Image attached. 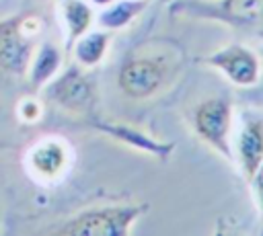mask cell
Returning a JSON list of instances; mask_svg holds the SVG:
<instances>
[{
  "label": "cell",
  "mask_w": 263,
  "mask_h": 236,
  "mask_svg": "<svg viewBox=\"0 0 263 236\" xmlns=\"http://www.w3.org/2000/svg\"><path fill=\"white\" fill-rule=\"evenodd\" d=\"M191 129L201 144L232 162L234 107L226 96H210L191 109Z\"/></svg>",
  "instance_id": "obj_5"
},
{
  "label": "cell",
  "mask_w": 263,
  "mask_h": 236,
  "mask_svg": "<svg viewBox=\"0 0 263 236\" xmlns=\"http://www.w3.org/2000/svg\"><path fill=\"white\" fill-rule=\"evenodd\" d=\"M179 60L171 51H136L129 53L117 70V88L132 101H148L164 92L175 74Z\"/></svg>",
  "instance_id": "obj_1"
},
{
  "label": "cell",
  "mask_w": 263,
  "mask_h": 236,
  "mask_svg": "<svg viewBox=\"0 0 263 236\" xmlns=\"http://www.w3.org/2000/svg\"><path fill=\"white\" fill-rule=\"evenodd\" d=\"M148 0H113L105 8L97 10V27L109 33L129 27L146 8Z\"/></svg>",
  "instance_id": "obj_14"
},
{
  "label": "cell",
  "mask_w": 263,
  "mask_h": 236,
  "mask_svg": "<svg viewBox=\"0 0 263 236\" xmlns=\"http://www.w3.org/2000/svg\"><path fill=\"white\" fill-rule=\"evenodd\" d=\"M43 18L33 12L0 21V70L10 76H25L27 66L41 43Z\"/></svg>",
  "instance_id": "obj_3"
},
{
  "label": "cell",
  "mask_w": 263,
  "mask_h": 236,
  "mask_svg": "<svg viewBox=\"0 0 263 236\" xmlns=\"http://www.w3.org/2000/svg\"><path fill=\"white\" fill-rule=\"evenodd\" d=\"M16 117L18 121L27 125H35L43 117V103H39L35 96H25L16 103Z\"/></svg>",
  "instance_id": "obj_15"
},
{
  "label": "cell",
  "mask_w": 263,
  "mask_h": 236,
  "mask_svg": "<svg viewBox=\"0 0 263 236\" xmlns=\"http://www.w3.org/2000/svg\"><path fill=\"white\" fill-rule=\"evenodd\" d=\"M171 14L189 21L253 29L263 23V0H173Z\"/></svg>",
  "instance_id": "obj_4"
},
{
  "label": "cell",
  "mask_w": 263,
  "mask_h": 236,
  "mask_svg": "<svg viewBox=\"0 0 263 236\" xmlns=\"http://www.w3.org/2000/svg\"><path fill=\"white\" fill-rule=\"evenodd\" d=\"M45 96L68 113H88L97 101V88L84 68L70 64L45 86Z\"/></svg>",
  "instance_id": "obj_7"
},
{
  "label": "cell",
  "mask_w": 263,
  "mask_h": 236,
  "mask_svg": "<svg viewBox=\"0 0 263 236\" xmlns=\"http://www.w3.org/2000/svg\"><path fill=\"white\" fill-rule=\"evenodd\" d=\"M64 68V49L53 41H41L27 66L25 78L31 90L45 88Z\"/></svg>",
  "instance_id": "obj_10"
},
{
  "label": "cell",
  "mask_w": 263,
  "mask_h": 236,
  "mask_svg": "<svg viewBox=\"0 0 263 236\" xmlns=\"http://www.w3.org/2000/svg\"><path fill=\"white\" fill-rule=\"evenodd\" d=\"M72 166V148L64 137L45 135L37 140L25 154L27 172L43 185L62 181Z\"/></svg>",
  "instance_id": "obj_8"
},
{
  "label": "cell",
  "mask_w": 263,
  "mask_h": 236,
  "mask_svg": "<svg viewBox=\"0 0 263 236\" xmlns=\"http://www.w3.org/2000/svg\"><path fill=\"white\" fill-rule=\"evenodd\" d=\"M146 211L148 203H109L86 207L62 220L49 232L60 236H129Z\"/></svg>",
  "instance_id": "obj_2"
},
{
  "label": "cell",
  "mask_w": 263,
  "mask_h": 236,
  "mask_svg": "<svg viewBox=\"0 0 263 236\" xmlns=\"http://www.w3.org/2000/svg\"><path fill=\"white\" fill-rule=\"evenodd\" d=\"M111 47V33L105 29H90L80 39L72 43L68 49L74 57V64H78L84 70H92L107 57Z\"/></svg>",
  "instance_id": "obj_13"
},
{
  "label": "cell",
  "mask_w": 263,
  "mask_h": 236,
  "mask_svg": "<svg viewBox=\"0 0 263 236\" xmlns=\"http://www.w3.org/2000/svg\"><path fill=\"white\" fill-rule=\"evenodd\" d=\"M95 127L99 131H103L105 135L142 152V154H150V156H156V158H168V154L175 150L173 144H166V142H158L150 135H146L144 131L136 129V127H129V125H123V123H103V121H97Z\"/></svg>",
  "instance_id": "obj_12"
},
{
  "label": "cell",
  "mask_w": 263,
  "mask_h": 236,
  "mask_svg": "<svg viewBox=\"0 0 263 236\" xmlns=\"http://www.w3.org/2000/svg\"><path fill=\"white\" fill-rule=\"evenodd\" d=\"M203 64L220 72L230 84L238 88H253L263 76V64L255 49L242 43L224 45L203 57Z\"/></svg>",
  "instance_id": "obj_6"
},
{
  "label": "cell",
  "mask_w": 263,
  "mask_h": 236,
  "mask_svg": "<svg viewBox=\"0 0 263 236\" xmlns=\"http://www.w3.org/2000/svg\"><path fill=\"white\" fill-rule=\"evenodd\" d=\"M58 14L66 33V51L72 47L76 39H80L97 25V8L86 0H58Z\"/></svg>",
  "instance_id": "obj_11"
},
{
  "label": "cell",
  "mask_w": 263,
  "mask_h": 236,
  "mask_svg": "<svg viewBox=\"0 0 263 236\" xmlns=\"http://www.w3.org/2000/svg\"><path fill=\"white\" fill-rule=\"evenodd\" d=\"M259 37H261V39H263V23H261V25H259Z\"/></svg>",
  "instance_id": "obj_18"
},
{
  "label": "cell",
  "mask_w": 263,
  "mask_h": 236,
  "mask_svg": "<svg viewBox=\"0 0 263 236\" xmlns=\"http://www.w3.org/2000/svg\"><path fill=\"white\" fill-rule=\"evenodd\" d=\"M162 2H166V4H168V2H173V0H162Z\"/></svg>",
  "instance_id": "obj_19"
},
{
  "label": "cell",
  "mask_w": 263,
  "mask_h": 236,
  "mask_svg": "<svg viewBox=\"0 0 263 236\" xmlns=\"http://www.w3.org/2000/svg\"><path fill=\"white\" fill-rule=\"evenodd\" d=\"M86 2H88V4H92V6L99 10V8H105L107 4H111L113 0H86Z\"/></svg>",
  "instance_id": "obj_17"
},
{
  "label": "cell",
  "mask_w": 263,
  "mask_h": 236,
  "mask_svg": "<svg viewBox=\"0 0 263 236\" xmlns=\"http://www.w3.org/2000/svg\"><path fill=\"white\" fill-rule=\"evenodd\" d=\"M253 185V191H255V197H257V203H259V209L263 213V162L259 166V170L255 172V176L249 181Z\"/></svg>",
  "instance_id": "obj_16"
},
{
  "label": "cell",
  "mask_w": 263,
  "mask_h": 236,
  "mask_svg": "<svg viewBox=\"0 0 263 236\" xmlns=\"http://www.w3.org/2000/svg\"><path fill=\"white\" fill-rule=\"evenodd\" d=\"M232 162L249 183L263 162V115L247 111L232 135Z\"/></svg>",
  "instance_id": "obj_9"
}]
</instances>
